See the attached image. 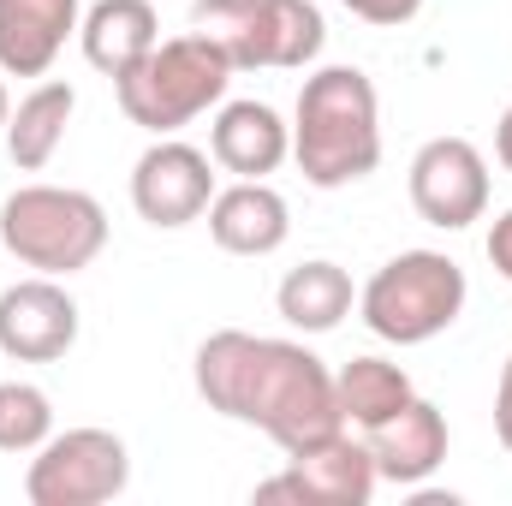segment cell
Instances as JSON below:
<instances>
[{"instance_id":"7c38bea8","label":"cell","mask_w":512,"mask_h":506,"mask_svg":"<svg viewBox=\"0 0 512 506\" xmlns=\"http://www.w3.org/2000/svg\"><path fill=\"white\" fill-rule=\"evenodd\" d=\"M364 447H370L382 483H393V489H417V483H429V477L447 465L453 429H447V411H441L435 399L417 393V399L399 405L387 423L364 429Z\"/></svg>"},{"instance_id":"ffe728a7","label":"cell","mask_w":512,"mask_h":506,"mask_svg":"<svg viewBox=\"0 0 512 506\" xmlns=\"http://www.w3.org/2000/svg\"><path fill=\"white\" fill-rule=\"evenodd\" d=\"M54 435V399L36 381H0V453H36Z\"/></svg>"},{"instance_id":"8992f818","label":"cell","mask_w":512,"mask_h":506,"mask_svg":"<svg viewBox=\"0 0 512 506\" xmlns=\"http://www.w3.org/2000/svg\"><path fill=\"white\" fill-rule=\"evenodd\" d=\"M191 30L209 36L233 72H304L328 48L316 0H197Z\"/></svg>"},{"instance_id":"277c9868","label":"cell","mask_w":512,"mask_h":506,"mask_svg":"<svg viewBox=\"0 0 512 506\" xmlns=\"http://www.w3.org/2000/svg\"><path fill=\"white\" fill-rule=\"evenodd\" d=\"M471 280L447 251H399L358 286V316L387 346H429L465 316Z\"/></svg>"},{"instance_id":"30bf717a","label":"cell","mask_w":512,"mask_h":506,"mask_svg":"<svg viewBox=\"0 0 512 506\" xmlns=\"http://www.w3.org/2000/svg\"><path fill=\"white\" fill-rule=\"evenodd\" d=\"M376 459L364 447V435L352 441V429L286 453V471L256 483V501H286V506H370L376 495Z\"/></svg>"},{"instance_id":"ac0fdd59","label":"cell","mask_w":512,"mask_h":506,"mask_svg":"<svg viewBox=\"0 0 512 506\" xmlns=\"http://www.w3.org/2000/svg\"><path fill=\"white\" fill-rule=\"evenodd\" d=\"M274 310H280V322L298 328V334H334V328L358 310V286H352V274H346L340 262L316 256V262L286 268V280L274 286Z\"/></svg>"},{"instance_id":"7402d4cb","label":"cell","mask_w":512,"mask_h":506,"mask_svg":"<svg viewBox=\"0 0 512 506\" xmlns=\"http://www.w3.org/2000/svg\"><path fill=\"white\" fill-rule=\"evenodd\" d=\"M495 441L512 453V358L501 364V381H495Z\"/></svg>"},{"instance_id":"5b68a950","label":"cell","mask_w":512,"mask_h":506,"mask_svg":"<svg viewBox=\"0 0 512 506\" xmlns=\"http://www.w3.org/2000/svg\"><path fill=\"white\" fill-rule=\"evenodd\" d=\"M0 245L30 274L72 280L108 251V209L78 185H18L0 203Z\"/></svg>"},{"instance_id":"cb8c5ba5","label":"cell","mask_w":512,"mask_h":506,"mask_svg":"<svg viewBox=\"0 0 512 506\" xmlns=\"http://www.w3.org/2000/svg\"><path fill=\"white\" fill-rule=\"evenodd\" d=\"M495 161L512 173V108L501 114V126H495Z\"/></svg>"},{"instance_id":"9c48e42d","label":"cell","mask_w":512,"mask_h":506,"mask_svg":"<svg viewBox=\"0 0 512 506\" xmlns=\"http://www.w3.org/2000/svg\"><path fill=\"white\" fill-rule=\"evenodd\" d=\"M405 191H411V209L429 227L465 233L489 215V155L471 137H429L411 155Z\"/></svg>"},{"instance_id":"d6986e66","label":"cell","mask_w":512,"mask_h":506,"mask_svg":"<svg viewBox=\"0 0 512 506\" xmlns=\"http://www.w3.org/2000/svg\"><path fill=\"white\" fill-rule=\"evenodd\" d=\"M334 393H340L346 429H358V435L376 429V423H387L399 405L417 399L411 376H405L399 364H387V358H352L346 370H334Z\"/></svg>"},{"instance_id":"2e32d148","label":"cell","mask_w":512,"mask_h":506,"mask_svg":"<svg viewBox=\"0 0 512 506\" xmlns=\"http://www.w3.org/2000/svg\"><path fill=\"white\" fill-rule=\"evenodd\" d=\"M155 42H161L155 0H96V6H84L78 48L102 78H126Z\"/></svg>"},{"instance_id":"44dd1931","label":"cell","mask_w":512,"mask_h":506,"mask_svg":"<svg viewBox=\"0 0 512 506\" xmlns=\"http://www.w3.org/2000/svg\"><path fill=\"white\" fill-rule=\"evenodd\" d=\"M334 6H346L352 18H364L376 30H399V24H411L423 12V0H334Z\"/></svg>"},{"instance_id":"603a6c76","label":"cell","mask_w":512,"mask_h":506,"mask_svg":"<svg viewBox=\"0 0 512 506\" xmlns=\"http://www.w3.org/2000/svg\"><path fill=\"white\" fill-rule=\"evenodd\" d=\"M483 251H489V262H495V274H501V280H512V209L495 221V227H489V245H483Z\"/></svg>"},{"instance_id":"9a60e30c","label":"cell","mask_w":512,"mask_h":506,"mask_svg":"<svg viewBox=\"0 0 512 506\" xmlns=\"http://www.w3.org/2000/svg\"><path fill=\"white\" fill-rule=\"evenodd\" d=\"M209 239L227 256H274L292 239V203L268 179H233L209 203Z\"/></svg>"},{"instance_id":"5bb4252c","label":"cell","mask_w":512,"mask_h":506,"mask_svg":"<svg viewBox=\"0 0 512 506\" xmlns=\"http://www.w3.org/2000/svg\"><path fill=\"white\" fill-rule=\"evenodd\" d=\"M84 24V0H0V72L48 78Z\"/></svg>"},{"instance_id":"6da1fadb","label":"cell","mask_w":512,"mask_h":506,"mask_svg":"<svg viewBox=\"0 0 512 506\" xmlns=\"http://www.w3.org/2000/svg\"><path fill=\"white\" fill-rule=\"evenodd\" d=\"M191 376H197V393L209 411L262 429L280 453H304V447L346 429L334 370L304 340L221 328L197 346Z\"/></svg>"},{"instance_id":"7a4b0ae2","label":"cell","mask_w":512,"mask_h":506,"mask_svg":"<svg viewBox=\"0 0 512 506\" xmlns=\"http://www.w3.org/2000/svg\"><path fill=\"white\" fill-rule=\"evenodd\" d=\"M292 161L316 191H346L382 167V96L358 66H316L292 108Z\"/></svg>"},{"instance_id":"ba28073f","label":"cell","mask_w":512,"mask_h":506,"mask_svg":"<svg viewBox=\"0 0 512 506\" xmlns=\"http://www.w3.org/2000/svg\"><path fill=\"white\" fill-rule=\"evenodd\" d=\"M215 191H221L215 185V155L185 143V137H155L131 161V209H137V221H149L161 233H179V227L203 221Z\"/></svg>"},{"instance_id":"d4e9b609","label":"cell","mask_w":512,"mask_h":506,"mask_svg":"<svg viewBox=\"0 0 512 506\" xmlns=\"http://www.w3.org/2000/svg\"><path fill=\"white\" fill-rule=\"evenodd\" d=\"M6 114H12V96H6V72H0V131H6Z\"/></svg>"},{"instance_id":"52a82bcc","label":"cell","mask_w":512,"mask_h":506,"mask_svg":"<svg viewBox=\"0 0 512 506\" xmlns=\"http://www.w3.org/2000/svg\"><path fill=\"white\" fill-rule=\"evenodd\" d=\"M131 483V447L114 429L78 423L54 429L24 471V501L30 506H102L120 501Z\"/></svg>"},{"instance_id":"3957f363","label":"cell","mask_w":512,"mask_h":506,"mask_svg":"<svg viewBox=\"0 0 512 506\" xmlns=\"http://www.w3.org/2000/svg\"><path fill=\"white\" fill-rule=\"evenodd\" d=\"M227 84H233V60L209 36L185 30L155 42L126 78H114V96L131 126H143L149 137H179L191 120L227 102Z\"/></svg>"},{"instance_id":"e0dca14e","label":"cell","mask_w":512,"mask_h":506,"mask_svg":"<svg viewBox=\"0 0 512 506\" xmlns=\"http://www.w3.org/2000/svg\"><path fill=\"white\" fill-rule=\"evenodd\" d=\"M72 114H78V90H72L66 78H42V84H30V90L18 96V108L6 114V131H0L12 167H18V173H42V167L60 155Z\"/></svg>"},{"instance_id":"8fae6325","label":"cell","mask_w":512,"mask_h":506,"mask_svg":"<svg viewBox=\"0 0 512 506\" xmlns=\"http://www.w3.org/2000/svg\"><path fill=\"white\" fill-rule=\"evenodd\" d=\"M78 328H84L78 298L54 274L12 280L0 292V352L12 364H60L78 346Z\"/></svg>"},{"instance_id":"4fadbf2b","label":"cell","mask_w":512,"mask_h":506,"mask_svg":"<svg viewBox=\"0 0 512 506\" xmlns=\"http://www.w3.org/2000/svg\"><path fill=\"white\" fill-rule=\"evenodd\" d=\"M209 155L233 179H268L292 161V126L256 96L221 102L215 120H209Z\"/></svg>"}]
</instances>
